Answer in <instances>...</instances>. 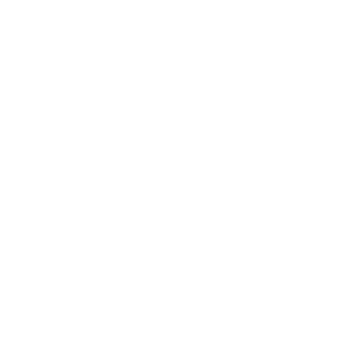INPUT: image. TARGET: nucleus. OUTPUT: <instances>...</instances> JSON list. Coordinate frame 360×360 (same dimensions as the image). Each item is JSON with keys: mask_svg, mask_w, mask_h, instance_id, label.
I'll return each instance as SVG.
<instances>
[]
</instances>
